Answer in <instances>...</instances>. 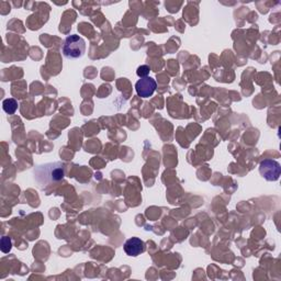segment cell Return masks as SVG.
<instances>
[{"mask_svg":"<svg viewBox=\"0 0 281 281\" xmlns=\"http://www.w3.org/2000/svg\"><path fill=\"white\" fill-rule=\"evenodd\" d=\"M150 72H151L150 66H148V65H142V66H139V67L137 68L136 74H137L138 77L144 78V77H148L149 74H150Z\"/></svg>","mask_w":281,"mask_h":281,"instance_id":"52a82bcc","label":"cell"},{"mask_svg":"<svg viewBox=\"0 0 281 281\" xmlns=\"http://www.w3.org/2000/svg\"><path fill=\"white\" fill-rule=\"evenodd\" d=\"M259 172L266 180L276 181L280 177V164L276 161H272V159H264V161L260 162Z\"/></svg>","mask_w":281,"mask_h":281,"instance_id":"7a4b0ae2","label":"cell"},{"mask_svg":"<svg viewBox=\"0 0 281 281\" xmlns=\"http://www.w3.org/2000/svg\"><path fill=\"white\" fill-rule=\"evenodd\" d=\"M144 251H145V244L140 239L132 238L124 243V252L126 253V255H129V256L136 257L138 255L142 254Z\"/></svg>","mask_w":281,"mask_h":281,"instance_id":"277c9868","label":"cell"},{"mask_svg":"<svg viewBox=\"0 0 281 281\" xmlns=\"http://www.w3.org/2000/svg\"><path fill=\"white\" fill-rule=\"evenodd\" d=\"M157 88V84L155 79H153L152 77H144L140 78L136 84H135V89L136 92L142 98H149L155 92Z\"/></svg>","mask_w":281,"mask_h":281,"instance_id":"3957f363","label":"cell"},{"mask_svg":"<svg viewBox=\"0 0 281 281\" xmlns=\"http://www.w3.org/2000/svg\"><path fill=\"white\" fill-rule=\"evenodd\" d=\"M3 109L6 113L8 114H15L16 111L18 110V102L17 100L12 99V98H8L4 100L3 102Z\"/></svg>","mask_w":281,"mask_h":281,"instance_id":"5b68a950","label":"cell"},{"mask_svg":"<svg viewBox=\"0 0 281 281\" xmlns=\"http://www.w3.org/2000/svg\"><path fill=\"white\" fill-rule=\"evenodd\" d=\"M12 247V242L7 236H4L2 239V251L3 253H9Z\"/></svg>","mask_w":281,"mask_h":281,"instance_id":"8992f818","label":"cell"},{"mask_svg":"<svg viewBox=\"0 0 281 281\" xmlns=\"http://www.w3.org/2000/svg\"><path fill=\"white\" fill-rule=\"evenodd\" d=\"M63 54L66 59L76 60L79 59L85 54L86 51V42L85 40L77 34H73L67 36L63 44Z\"/></svg>","mask_w":281,"mask_h":281,"instance_id":"6da1fadb","label":"cell"}]
</instances>
